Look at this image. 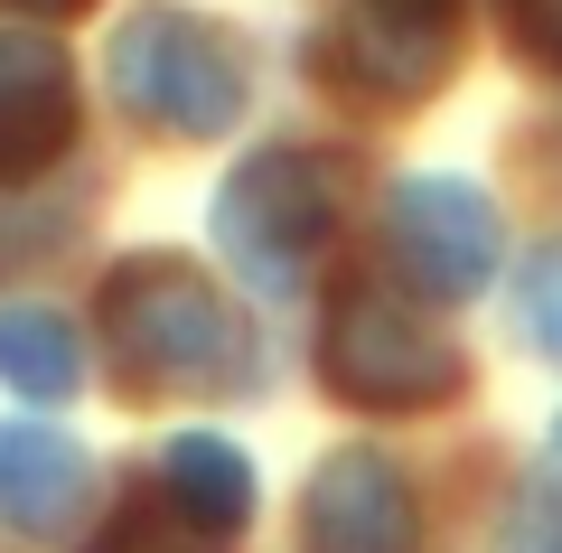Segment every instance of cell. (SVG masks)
Wrapping results in <instances>:
<instances>
[{
  "label": "cell",
  "instance_id": "obj_1",
  "mask_svg": "<svg viewBox=\"0 0 562 553\" xmlns=\"http://www.w3.org/2000/svg\"><path fill=\"white\" fill-rule=\"evenodd\" d=\"M103 329L140 395H235L254 376V338L235 300L188 254H140L103 281Z\"/></svg>",
  "mask_w": 562,
  "mask_h": 553
},
{
  "label": "cell",
  "instance_id": "obj_2",
  "mask_svg": "<svg viewBox=\"0 0 562 553\" xmlns=\"http://www.w3.org/2000/svg\"><path fill=\"white\" fill-rule=\"evenodd\" d=\"M338 235V169L319 151H254L216 188V244L254 291L291 300L319 263V244Z\"/></svg>",
  "mask_w": 562,
  "mask_h": 553
},
{
  "label": "cell",
  "instance_id": "obj_3",
  "mask_svg": "<svg viewBox=\"0 0 562 553\" xmlns=\"http://www.w3.org/2000/svg\"><path fill=\"white\" fill-rule=\"evenodd\" d=\"M113 95L160 132L206 141L244 113V57L225 29L188 20V10H132L113 38Z\"/></svg>",
  "mask_w": 562,
  "mask_h": 553
},
{
  "label": "cell",
  "instance_id": "obj_4",
  "mask_svg": "<svg viewBox=\"0 0 562 553\" xmlns=\"http://www.w3.org/2000/svg\"><path fill=\"white\" fill-rule=\"evenodd\" d=\"M328 385L347 403H366V413H422V403L460 395V347L403 291L357 281L338 300V319H328Z\"/></svg>",
  "mask_w": 562,
  "mask_h": 553
},
{
  "label": "cell",
  "instance_id": "obj_5",
  "mask_svg": "<svg viewBox=\"0 0 562 553\" xmlns=\"http://www.w3.org/2000/svg\"><path fill=\"white\" fill-rule=\"evenodd\" d=\"M460 57V0H347L338 38H328V66L338 85L375 103H413L450 76Z\"/></svg>",
  "mask_w": 562,
  "mask_h": 553
},
{
  "label": "cell",
  "instance_id": "obj_6",
  "mask_svg": "<svg viewBox=\"0 0 562 553\" xmlns=\"http://www.w3.org/2000/svg\"><path fill=\"white\" fill-rule=\"evenodd\" d=\"M394 254L431 300H469L497 273V207L469 178H403L394 188Z\"/></svg>",
  "mask_w": 562,
  "mask_h": 553
},
{
  "label": "cell",
  "instance_id": "obj_7",
  "mask_svg": "<svg viewBox=\"0 0 562 553\" xmlns=\"http://www.w3.org/2000/svg\"><path fill=\"white\" fill-rule=\"evenodd\" d=\"M301 526H310V553H413L422 544V507H413V488H403V469L384 451L319 460Z\"/></svg>",
  "mask_w": 562,
  "mask_h": 553
},
{
  "label": "cell",
  "instance_id": "obj_8",
  "mask_svg": "<svg viewBox=\"0 0 562 553\" xmlns=\"http://www.w3.org/2000/svg\"><path fill=\"white\" fill-rule=\"evenodd\" d=\"M66 132H76V76H66L57 38L0 29V178L47 169Z\"/></svg>",
  "mask_w": 562,
  "mask_h": 553
},
{
  "label": "cell",
  "instance_id": "obj_9",
  "mask_svg": "<svg viewBox=\"0 0 562 553\" xmlns=\"http://www.w3.org/2000/svg\"><path fill=\"white\" fill-rule=\"evenodd\" d=\"M85 507V451L47 422H0V516L20 534H57Z\"/></svg>",
  "mask_w": 562,
  "mask_h": 553
},
{
  "label": "cell",
  "instance_id": "obj_10",
  "mask_svg": "<svg viewBox=\"0 0 562 553\" xmlns=\"http://www.w3.org/2000/svg\"><path fill=\"white\" fill-rule=\"evenodd\" d=\"M160 478H169V507L188 516L198 534H235L254 526V460L216 432H179L160 451Z\"/></svg>",
  "mask_w": 562,
  "mask_h": 553
},
{
  "label": "cell",
  "instance_id": "obj_11",
  "mask_svg": "<svg viewBox=\"0 0 562 553\" xmlns=\"http://www.w3.org/2000/svg\"><path fill=\"white\" fill-rule=\"evenodd\" d=\"M0 385L29 395V403H66L85 385L76 329H66L57 310H38V300H10V310H0Z\"/></svg>",
  "mask_w": 562,
  "mask_h": 553
},
{
  "label": "cell",
  "instance_id": "obj_12",
  "mask_svg": "<svg viewBox=\"0 0 562 553\" xmlns=\"http://www.w3.org/2000/svg\"><path fill=\"white\" fill-rule=\"evenodd\" d=\"M497 553H562V469H543V478L516 488V507L497 526Z\"/></svg>",
  "mask_w": 562,
  "mask_h": 553
},
{
  "label": "cell",
  "instance_id": "obj_13",
  "mask_svg": "<svg viewBox=\"0 0 562 553\" xmlns=\"http://www.w3.org/2000/svg\"><path fill=\"white\" fill-rule=\"evenodd\" d=\"M516 310H525V329H535V347H543V356H562V235L543 244L535 263H525Z\"/></svg>",
  "mask_w": 562,
  "mask_h": 553
},
{
  "label": "cell",
  "instance_id": "obj_14",
  "mask_svg": "<svg viewBox=\"0 0 562 553\" xmlns=\"http://www.w3.org/2000/svg\"><path fill=\"white\" fill-rule=\"evenodd\" d=\"M506 29L525 38V57L562 66V0H506Z\"/></svg>",
  "mask_w": 562,
  "mask_h": 553
},
{
  "label": "cell",
  "instance_id": "obj_15",
  "mask_svg": "<svg viewBox=\"0 0 562 553\" xmlns=\"http://www.w3.org/2000/svg\"><path fill=\"white\" fill-rule=\"evenodd\" d=\"M103 553H206V544H169L160 526H132V534H113V544H103Z\"/></svg>",
  "mask_w": 562,
  "mask_h": 553
},
{
  "label": "cell",
  "instance_id": "obj_16",
  "mask_svg": "<svg viewBox=\"0 0 562 553\" xmlns=\"http://www.w3.org/2000/svg\"><path fill=\"white\" fill-rule=\"evenodd\" d=\"M20 10H85V0H20Z\"/></svg>",
  "mask_w": 562,
  "mask_h": 553
}]
</instances>
